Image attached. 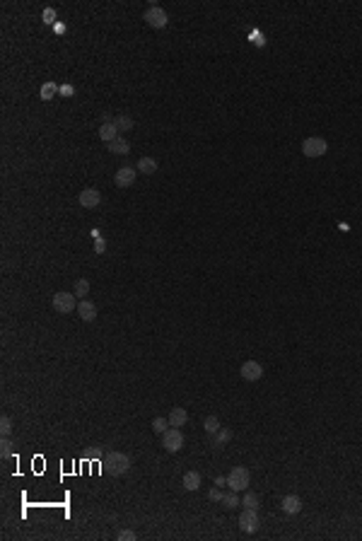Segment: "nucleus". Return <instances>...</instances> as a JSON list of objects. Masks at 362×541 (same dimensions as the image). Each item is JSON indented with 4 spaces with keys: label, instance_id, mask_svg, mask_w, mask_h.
<instances>
[{
    "label": "nucleus",
    "instance_id": "1",
    "mask_svg": "<svg viewBox=\"0 0 362 541\" xmlns=\"http://www.w3.org/2000/svg\"><path fill=\"white\" fill-rule=\"evenodd\" d=\"M102 464H104V469L109 471L111 476H121V474H126L128 469H130V457L123 454V452H109L102 459Z\"/></svg>",
    "mask_w": 362,
    "mask_h": 541
},
{
    "label": "nucleus",
    "instance_id": "2",
    "mask_svg": "<svg viewBox=\"0 0 362 541\" xmlns=\"http://www.w3.org/2000/svg\"><path fill=\"white\" fill-rule=\"evenodd\" d=\"M302 152H304V157H324L326 152H329V143L324 140V138H319V135H309L304 143H302Z\"/></svg>",
    "mask_w": 362,
    "mask_h": 541
},
{
    "label": "nucleus",
    "instance_id": "3",
    "mask_svg": "<svg viewBox=\"0 0 362 541\" xmlns=\"http://www.w3.org/2000/svg\"><path fill=\"white\" fill-rule=\"evenodd\" d=\"M78 297H75V292H65V290H61V292H56L53 295V309L58 312V314H70L73 309H78Z\"/></svg>",
    "mask_w": 362,
    "mask_h": 541
},
{
    "label": "nucleus",
    "instance_id": "4",
    "mask_svg": "<svg viewBox=\"0 0 362 541\" xmlns=\"http://www.w3.org/2000/svg\"><path fill=\"white\" fill-rule=\"evenodd\" d=\"M249 481H251V474H249V469L246 466H235L232 471H230V476H227V486L232 488V491H246V486H249Z\"/></svg>",
    "mask_w": 362,
    "mask_h": 541
},
{
    "label": "nucleus",
    "instance_id": "5",
    "mask_svg": "<svg viewBox=\"0 0 362 541\" xmlns=\"http://www.w3.org/2000/svg\"><path fill=\"white\" fill-rule=\"evenodd\" d=\"M142 19H145L152 29H164V27L169 24V15H167L164 7H159V5H150V7L145 10Z\"/></svg>",
    "mask_w": 362,
    "mask_h": 541
},
{
    "label": "nucleus",
    "instance_id": "6",
    "mask_svg": "<svg viewBox=\"0 0 362 541\" xmlns=\"http://www.w3.org/2000/svg\"><path fill=\"white\" fill-rule=\"evenodd\" d=\"M162 447L167 452H179L184 447V432L181 428H169L164 435H162Z\"/></svg>",
    "mask_w": 362,
    "mask_h": 541
},
{
    "label": "nucleus",
    "instance_id": "7",
    "mask_svg": "<svg viewBox=\"0 0 362 541\" xmlns=\"http://www.w3.org/2000/svg\"><path fill=\"white\" fill-rule=\"evenodd\" d=\"M258 527H261V522H258V515H256V510H246V508H244V512L239 515V529H241V532H246V534H253Z\"/></svg>",
    "mask_w": 362,
    "mask_h": 541
},
{
    "label": "nucleus",
    "instance_id": "8",
    "mask_svg": "<svg viewBox=\"0 0 362 541\" xmlns=\"http://www.w3.org/2000/svg\"><path fill=\"white\" fill-rule=\"evenodd\" d=\"M135 176H138V169H133V167H121V169L114 174V184H116L119 189H128V186L135 181Z\"/></svg>",
    "mask_w": 362,
    "mask_h": 541
},
{
    "label": "nucleus",
    "instance_id": "9",
    "mask_svg": "<svg viewBox=\"0 0 362 541\" xmlns=\"http://www.w3.org/2000/svg\"><path fill=\"white\" fill-rule=\"evenodd\" d=\"M239 372H241V377H244L246 382H256V380L263 377V367H261V363H256V360H246Z\"/></svg>",
    "mask_w": 362,
    "mask_h": 541
},
{
    "label": "nucleus",
    "instance_id": "10",
    "mask_svg": "<svg viewBox=\"0 0 362 541\" xmlns=\"http://www.w3.org/2000/svg\"><path fill=\"white\" fill-rule=\"evenodd\" d=\"M102 203V193L97 191V189H85V191H80V206L82 208H97Z\"/></svg>",
    "mask_w": 362,
    "mask_h": 541
},
{
    "label": "nucleus",
    "instance_id": "11",
    "mask_svg": "<svg viewBox=\"0 0 362 541\" xmlns=\"http://www.w3.org/2000/svg\"><path fill=\"white\" fill-rule=\"evenodd\" d=\"M186 423H189V413H186V408L174 406L172 411H169V425H172V428H181V425H186Z\"/></svg>",
    "mask_w": 362,
    "mask_h": 541
},
{
    "label": "nucleus",
    "instance_id": "12",
    "mask_svg": "<svg viewBox=\"0 0 362 541\" xmlns=\"http://www.w3.org/2000/svg\"><path fill=\"white\" fill-rule=\"evenodd\" d=\"M285 515H299L302 512V498L299 495H285L283 498Z\"/></svg>",
    "mask_w": 362,
    "mask_h": 541
},
{
    "label": "nucleus",
    "instance_id": "13",
    "mask_svg": "<svg viewBox=\"0 0 362 541\" xmlns=\"http://www.w3.org/2000/svg\"><path fill=\"white\" fill-rule=\"evenodd\" d=\"M109 145V152L111 155H128L130 152V145H128V140L123 138V135H119V138H114L111 143H107Z\"/></svg>",
    "mask_w": 362,
    "mask_h": 541
},
{
    "label": "nucleus",
    "instance_id": "14",
    "mask_svg": "<svg viewBox=\"0 0 362 541\" xmlns=\"http://www.w3.org/2000/svg\"><path fill=\"white\" fill-rule=\"evenodd\" d=\"M99 138L104 140V143H111L114 138H119V128L114 121H107V124H102L99 126Z\"/></svg>",
    "mask_w": 362,
    "mask_h": 541
},
{
    "label": "nucleus",
    "instance_id": "15",
    "mask_svg": "<svg viewBox=\"0 0 362 541\" xmlns=\"http://www.w3.org/2000/svg\"><path fill=\"white\" fill-rule=\"evenodd\" d=\"M78 314H80V319H82V321H95L97 307L92 302H87V300H82V302L78 304Z\"/></svg>",
    "mask_w": 362,
    "mask_h": 541
},
{
    "label": "nucleus",
    "instance_id": "16",
    "mask_svg": "<svg viewBox=\"0 0 362 541\" xmlns=\"http://www.w3.org/2000/svg\"><path fill=\"white\" fill-rule=\"evenodd\" d=\"M135 169H138L140 174H155V172H157V159L155 157H140Z\"/></svg>",
    "mask_w": 362,
    "mask_h": 541
},
{
    "label": "nucleus",
    "instance_id": "17",
    "mask_svg": "<svg viewBox=\"0 0 362 541\" xmlns=\"http://www.w3.org/2000/svg\"><path fill=\"white\" fill-rule=\"evenodd\" d=\"M184 488L186 491H198L201 488V474L198 471H186L184 474Z\"/></svg>",
    "mask_w": 362,
    "mask_h": 541
},
{
    "label": "nucleus",
    "instance_id": "18",
    "mask_svg": "<svg viewBox=\"0 0 362 541\" xmlns=\"http://www.w3.org/2000/svg\"><path fill=\"white\" fill-rule=\"evenodd\" d=\"M56 95H61V87H58L56 82H44V85H41V92H39V97H41L44 102L53 99Z\"/></svg>",
    "mask_w": 362,
    "mask_h": 541
},
{
    "label": "nucleus",
    "instance_id": "19",
    "mask_svg": "<svg viewBox=\"0 0 362 541\" xmlns=\"http://www.w3.org/2000/svg\"><path fill=\"white\" fill-rule=\"evenodd\" d=\"M114 124H116V128H119V133L130 131V128L135 126V121H133L130 116H126V114H121V116H114Z\"/></svg>",
    "mask_w": 362,
    "mask_h": 541
},
{
    "label": "nucleus",
    "instance_id": "20",
    "mask_svg": "<svg viewBox=\"0 0 362 541\" xmlns=\"http://www.w3.org/2000/svg\"><path fill=\"white\" fill-rule=\"evenodd\" d=\"M73 292H75V297L85 300V297H87V292H90V280H85V278L75 280V287H73Z\"/></svg>",
    "mask_w": 362,
    "mask_h": 541
},
{
    "label": "nucleus",
    "instance_id": "21",
    "mask_svg": "<svg viewBox=\"0 0 362 541\" xmlns=\"http://www.w3.org/2000/svg\"><path fill=\"white\" fill-rule=\"evenodd\" d=\"M230 440H232V430L220 428L218 432H215V440H213V445H215V447H222V445H227Z\"/></svg>",
    "mask_w": 362,
    "mask_h": 541
},
{
    "label": "nucleus",
    "instance_id": "22",
    "mask_svg": "<svg viewBox=\"0 0 362 541\" xmlns=\"http://www.w3.org/2000/svg\"><path fill=\"white\" fill-rule=\"evenodd\" d=\"M152 430H155L157 435H164V432L169 430V418H162V415H157V418L152 420Z\"/></svg>",
    "mask_w": 362,
    "mask_h": 541
},
{
    "label": "nucleus",
    "instance_id": "23",
    "mask_svg": "<svg viewBox=\"0 0 362 541\" xmlns=\"http://www.w3.org/2000/svg\"><path fill=\"white\" fill-rule=\"evenodd\" d=\"M203 428H205V432H208V435H215V432L220 430V420H218L215 415H208V418H205V423H203Z\"/></svg>",
    "mask_w": 362,
    "mask_h": 541
},
{
    "label": "nucleus",
    "instance_id": "24",
    "mask_svg": "<svg viewBox=\"0 0 362 541\" xmlns=\"http://www.w3.org/2000/svg\"><path fill=\"white\" fill-rule=\"evenodd\" d=\"M239 503H241V500L237 498V491H232V493H225V495H222V505H225V508H227V510L237 508Z\"/></svg>",
    "mask_w": 362,
    "mask_h": 541
},
{
    "label": "nucleus",
    "instance_id": "25",
    "mask_svg": "<svg viewBox=\"0 0 362 541\" xmlns=\"http://www.w3.org/2000/svg\"><path fill=\"white\" fill-rule=\"evenodd\" d=\"M241 505H244L246 510H258V505H261V503H258V495H256V493H246V495H244V500H241Z\"/></svg>",
    "mask_w": 362,
    "mask_h": 541
},
{
    "label": "nucleus",
    "instance_id": "26",
    "mask_svg": "<svg viewBox=\"0 0 362 541\" xmlns=\"http://www.w3.org/2000/svg\"><path fill=\"white\" fill-rule=\"evenodd\" d=\"M10 454H12V442H10V440H7V435H5V437H2V442H0V457H2V459H7Z\"/></svg>",
    "mask_w": 362,
    "mask_h": 541
},
{
    "label": "nucleus",
    "instance_id": "27",
    "mask_svg": "<svg viewBox=\"0 0 362 541\" xmlns=\"http://www.w3.org/2000/svg\"><path fill=\"white\" fill-rule=\"evenodd\" d=\"M116 539L119 541H135V532H133V529H123V532L116 534Z\"/></svg>",
    "mask_w": 362,
    "mask_h": 541
},
{
    "label": "nucleus",
    "instance_id": "28",
    "mask_svg": "<svg viewBox=\"0 0 362 541\" xmlns=\"http://www.w3.org/2000/svg\"><path fill=\"white\" fill-rule=\"evenodd\" d=\"M0 430H2V435H10V430H12V420H10L7 415L0 418Z\"/></svg>",
    "mask_w": 362,
    "mask_h": 541
},
{
    "label": "nucleus",
    "instance_id": "29",
    "mask_svg": "<svg viewBox=\"0 0 362 541\" xmlns=\"http://www.w3.org/2000/svg\"><path fill=\"white\" fill-rule=\"evenodd\" d=\"M44 22H46V24H53V22H56V10H53V7H46V10H44Z\"/></svg>",
    "mask_w": 362,
    "mask_h": 541
},
{
    "label": "nucleus",
    "instance_id": "30",
    "mask_svg": "<svg viewBox=\"0 0 362 541\" xmlns=\"http://www.w3.org/2000/svg\"><path fill=\"white\" fill-rule=\"evenodd\" d=\"M222 488L220 486H215V488H213V491H210V500H222Z\"/></svg>",
    "mask_w": 362,
    "mask_h": 541
},
{
    "label": "nucleus",
    "instance_id": "31",
    "mask_svg": "<svg viewBox=\"0 0 362 541\" xmlns=\"http://www.w3.org/2000/svg\"><path fill=\"white\" fill-rule=\"evenodd\" d=\"M87 457H90V459H95V462H99V459H102V449H99V447L90 449V452H87Z\"/></svg>",
    "mask_w": 362,
    "mask_h": 541
},
{
    "label": "nucleus",
    "instance_id": "32",
    "mask_svg": "<svg viewBox=\"0 0 362 541\" xmlns=\"http://www.w3.org/2000/svg\"><path fill=\"white\" fill-rule=\"evenodd\" d=\"M61 95H63V97L75 95V87H73V85H61Z\"/></svg>",
    "mask_w": 362,
    "mask_h": 541
}]
</instances>
